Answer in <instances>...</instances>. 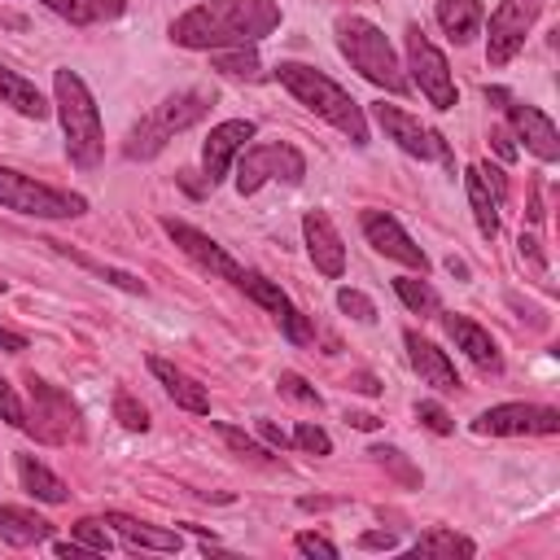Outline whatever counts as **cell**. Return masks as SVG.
Wrapping results in <instances>:
<instances>
[{
	"mask_svg": "<svg viewBox=\"0 0 560 560\" xmlns=\"http://www.w3.org/2000/svg\"><path fill=\"white\" fill-rule=\"evenodd\" d=\"M280 26V4L276 0H206L171 22V39L179 48H249L262 35Z\"/></svg>",
	"mask_w": 560,
	"mask_h": 560,
	"instance_id": "obj_1",
	"label": "cell"
},
{
	"mask_svg": "<svg viewBox=\"0 0 560 560\" xmlns=\"http://www.w3.org/2000/svg\"><path fill=\"white\" fill-rule=\"evenodd\" d=\"M276 79L298 96V105H306L315 118H324L341 136H350V144H368V118H363L359 101L346 88H337L324 70L302 66V61H280L276 66Z\"/></svg>",
	"mask_w": 560,
	"mask_h": 560,
	"instance_id": "obj_2",
	"label": "cell"
},
{
	"mask_svg": "<svg viewBox=\"0 0 560 560\" xmlns=\"http://www.w3.org/2000/svg\"><path fill=\"white\" fill-rule=\"evenodd\" d=\"M52 105H57V118H61V131H66V153L79 171H92L105 153V127H101V109L88 92V83L74 74V70H57L52 74Z\"/></svg>",
	"mask_w": 560,
	"mask_h": 560,
	"instance_id": "obj_3",
	"label": "cell"
},
{
	"mask_svg": "<svg viewBox=\"0 0 560 560\" xmlns=\"http://www.w3.org/2000/svg\"><path fill=\"white\" fill-rule=\"evenodd\" d=\"M337 48L368 83H376L385 92H407V74H402V66H398V57H394V48L376 22L354 18V13L337 18Z\"/></svg>",
	"mask_w": 560,
	"mask_h": 560,
	"instance_id": "obj_4",
	"label": "cell"
},
{
	"mask_svg": "<svg viewBox=\"0 0 560 560\" xmlns=\"http://www.w3.org/2000/svg\"><path fill=\"white\" fill-rule=\"evenodd\" d=\"M210 101H214V92H210V88H184V92L166 96L149 118H140V127H131L127 149H122V153H127V158H153V153H162V149H166V140H171L175 131H188L192 122H201V118H206Z\"/></svg>",
	"mask_w": 560,
	"mask_h": 560,
	"instance_id": "obj_5",
	"label": "cell"
},
{
	"mask_svg": "<svg viewBox=\"0 0 560 560\" xmlns=\"http://www.w3.org/2000/svg\"><path fill=\"white\" fill-rule=\"evenodd\" d=\"M35 442L44 446H66L83 433V420H79V407L66 389L48 385L44 376H26V424H22Z\"/></svg>",
	"mask_w": 560,
	"mask_h": 560,
	"instance_id": "obj_6",
	"label": "cell"
},
{
	"mask_svg": "<svg viewBox=\"0 0 560 560\" xmlns=\"http://www.w3.org/2000/svg\"><path fill=\"white\" fill-rule=\"evenodd\" d=\"M0 206L18 210L26 219H79L88 210V201L79 192L39 184V179H31V175H22L13 166H0Z\"/></svg>",
	"mask_w": 560,
	"mask_h": 560,
	"instance_id": "obj_7",
	"label": "cell"
},
{
	"mask_svg": "<svg viewBox=\"0 0 560 560\" xmlns=\"http://www.w3.org/2000/svg\"><path fill=\"white\" fill-rule=\"evenodd\" d=\"M302 175H306V158L284 140H262V144H249V149L236 153V192L241 197L258 192L271 179L298 184Z\"/></svg>",
	"mask_w": 560,
	"mask_h": 560,
	"instance_id": "obj_8",
	"label": "cell"
},
{
	"mask_svg": "<svg viewBox=\"0 0 560 560\" xmlns=\"http://www.w3.org/2000/svg\"><path fill=\"white\" fill-rule=\"evenodd\" d=\"M407 70H411V79H407V83H416V88L429 96V105H433V109H451V105L459 101V92H455V79H451V66H446L442 48H438L420 26H407Z\"/></svg>",
	"mask_w": 560,
	"mask_h": 560,
	"instance_id": "obj_9",
	"label": "cell"
},
{
	"mask_svg": "<svg viewBox=\"0 0 560 560\" xmlns=\"http://www.w3.org/2000/svg\"><path fill=\"white\" fill-rule=\"evenodd\" d=\"M538 13H542V0H499V9L490 13L486 61L490 66H508L525 48V35L534 31Z\"/></svg>",
	"mask_w": 560,
	"mask_h": 560,
	"instance_id": "obj_10",
	"label": "cell"
},
{
	"mask_svg": "<svg viewBox=\"0 0 560 560\" xmlns=\"http://www.w3.org/2000/svg\"><path fill=\"white\" fill-rule=\"evenodd\" d=\"M372 114H376V122L385 127V136H389L402 153H411V158H420V162H451V149H446L442 131L424 127L416 114H407V109H398V105H385V101H381Z\"/></svg>",
	"mask_w": 560,
	"mask_h": 560,
	"instance_id": "obj_11",
	"label": "cell"
},
{
	"mask_svg": "<svg viewBox=\"0 0 560 560\" xmlns=\"http://www.w3.org/2000/svg\"><path fill=\"white\" fill-rule=\"evenodd\" d=\"M490 101H499L503 105V114H508V122H512V131L525 140V149L538 158V162H556L560 158V131H556V122L538 109V105H525V101H512L503 88H490L486 92Z\"/></svg>",
	"mask_w": 560,
	"mask_h": 560,
	"instance_id": "obj_12",
	"label": "cell"
},
{
	"mask_svg": "<svg viewBox=\"0 0 560 560\" xmlns=\"http://www.w3.org/2000/svg\"><path fill=\"white\" fill-rule=\"evenodd\" d=\"M477 433L490 438H521V433H560V411L538 402H499L472 420Z\"/></svg>",
	"mask_w": 560,
	"mask_h": 560,
	"instance_id": "obj_13",
	"label": "cell"
},
{
	"mask_svg": "<svg viewBox=\"0 0 560 560\" xmlns=\"http://www.w3.org/2000/svg\"><path fill=\"white\" fill-rule=\"evenodd\" d=\"M363 236H368V245L376 249V254H385V258H394V262H402V267H411V271H429V254L407 236V228L389 214V210H363Z\"/></svg>",
	"mask_w": 560,
	"mask_h": 560,
	"instance_id": "obj_14",
	"label": "cell"
},
{
	"mask_svg": "<svg viewBox=\"0 0 560 560\" xmlns=\"http://www.w3.org/2000/svg\"><path fill=\"white\" fill-rule=\"evenodd\" d=\"M241 289H245V293H249V298H254V302H258V306L280 324V332H284L293 346H311V341H315V332H311L306 315L289 302V293H284L276 280H267L262 271H245V276H241Z\"/></svg>",
	"mask_w": 560,
	"mask_h": 560,
	"instance_id": "obj_15",
	"label": "cell"
},
{
	"mask_svg": "<svg viewBox=\"0 0 560 560\" xmlns=\"http://www.w3.org/2000/svg\"><path fill=\"white\" fill-rule=\"evenodd\" d=\"M162 232L197 262V267H206V271H214V276H223V280H232V284H241V276H245V267L214 241V236H206L201 228H192V223H179V219H162Z\"/></svg>",
	"mask_w": 560,
	"mask_h": 560,
	"instance_id": "obj_16",
	"label": "cell"
},
{
	"mask_svg": "<svg viewBox=\"0 0 560 560\" xmlns=\"http://www.w3.org/2000/svg\"><path fill=\"white\" fill-rule=\"evenodd\" d=\"M245 140H254V122L249 118H228V122L210 127V136L201 144V166H206V184L210 188L232 171V162L245 149Z\"/></svg>",
	"mask_w": 560,
	"mask_h": 560,
	"instance_id": "obj_17",
	"label": "cell"
},
{
	"mask_svg": "<svg viewBox=\"0 0 560 560\" xmlns=\"http://www.w3.org/2000/svg\"><path fill=\"white\" fill-rule=\"evenodd\" d=\"M302 236H306V254H311L315 271L328 276V280H337V276L346 271V245H341L332 219H328L324 210H311V214L302 219Z\"/></svg>",
	"mask_w": 560,
	"mask_h": 560,
	"instance_id": "obj_18",
	"label": "cell"
},
{
	"mask_svg": "<svg viewBox=\"0 0 560 560\" xmlns=\"http://www.w3.org/2000/svg\"><path fill=\"white\" fill-rule=\"evenodd\" d=\"M402 346H407V359H411V368L420 372L424 385H433L438 394H455V389H459V372H455V363L446 359V350H438L433 341H424L416 328L402 332Z\"/></svg>",
	"mask_w": 560,
	"mask_h": 560,
	"instance_id": "obj_19",
	"label": "cell"
},
{
	"mask_svg": "<svg viewBox=\"0 0 560 560\" xmlns=\"http://www.w3.org/2000/svg\"><path fill=\"white\" fill-rule=\"evenodd\" d=\"M442 324H446L455 350H464L481 372H503V354H499L494 337H490L477 319H468V315H442Z\"/></svg>",
	"mask_w": 560,
	"mask_h": 560,
	"instance_id": "obj_20",
	"label": "cell"
},
{
	"mask_svg": "<svg viewBox=\"0 0 560 560\" xmlns=\"http://www.w3.org/2000/svg\"><path fill=\"white\" fill-rule=\"evenodd\" d=\"M149 372L158 376V385L166 389V398H171L175 407H184V411H192V416H206V411H210V394H206V385L192 381L188 372H179L175 363H166V359H149Z\"/></svg>",
	"mask_w": 560,
	"mask_h": 560,
	"instance_id": "obj_21",
	"label": "cell"
},
{
	"mask_svg": "<svg viewBox=\"0 0 560 560\" xmlns=\"http://www.w3.org/2000/svg\"><path fill=\"white\" fill-rule=\"evenodd\" d=\"M105 525H109L118 538H127L131 547H144V551H179V547H184V538H179L175 529L149 525V521H140V516H127V512H105Z\"/></svg>",
	"mask_w": 560,
	"mask_h": 560,
	"instance_id": "obj_22",
	"label": "cell"
},
{
	"mask_svg": "<svg viewBox=\"0 0 560 560\" xmlns=\"http://www.w3.org/2000/svg\"><path fill=\"white\" fill-rule=\"evenodd\" d=\"M0 538L13 542V547H35L44 538H52V521L31 512V508H18V503H0Z\"/></svg>",
	"mask_w": 560,
	"mask_h": 560,
	"instance_id": "obj_23",
	"label": "cell"
},
{
	"mask_svg": "<svg viewBox=\"0 0 560 560\" xmlns=\"http://www.w3.org/2000/svg\"><path fill=\"white\" fill-rule=\"evenodd\" d=\"M0 105L18 109L22 118H35V122L52 114V105L44 101V92L31 79H22L18 70H9V66H0Z\"/></svg>",
	"mask_w": 560,
	"mask_h": 560,
	"instance_id": "obj_24",
	"label": "cell"
},
{
	"mask_svg": "<svg viewBox=\"0 0 560 560\" xmlns=\"http://www.w3.org/2000/svg\"><path fill=\"white\" fill-rule=\"evenodd\" d=\"M481 22H486L481 0H438V26L455 44H472L481 35Z\"/></svg>",
	"mask_w": 560,
	"mask_h": 560,
	"instance_id": "obj_25",
	"label": "cell"
},
{
	"mask_svg": "<svg viewBox=\"0 0 560 560\" xmlns=\"http://www.w3.org/2000/svg\"><path fill=\"white\" fill-rule=\"evenodd\" d=\"M464 184H468V206H472L477 232H481L486 241H494V236H499V197L490 192L481 166H468V171H464Z\"/></svg>",
	"mask_w": 560,
	"mask_h": 560,
	"instance_id": "obj_26",
	"label": "cell"
},
{
	"mask_svg": "<svg viewBox=\"0 0 560 560\" xmlns=\"http://www.w3.org/2000/svg\"><path fill=\"white\" fill-rule=\"evenodd\" d=\"M39 4H48L57 18H66L70 26H96V22H114L122 9H127V0H39Z\"/></svg>",
	"mask_w": 560,
	"mask_h": 560,
	"instance_id": "obj_27",
	"label": "cell"
},
{
	"mask_svg": "<svg viewBox=\"0 0 560 560\" xmlns=\"http://www.w3.org/2000/svg\"><path fill=\"white\" fill-rule=\"evenodd\" d=\"M18 477H22L26 494H35L39 503H66V499H70L66 481H61L52 468H44L35 455H18Z\"/></svg>",
	"mask_w": 560,
	"mask_h": 560,
	"instance_id": "obj_28",
	"label": "cell"
},
{
	"mask_svg": "<svg viewBox=\"0 0 560 560\" xmlns=\"http://www.w3.org/2000/svg\"><path fill=\"white\" fill-rule=\"evenodd\" d=\"M48 245H52L57 254H66L70 262H79L83 271H96V276H105L109 284H118V289L144 298V280H140V276H131V271H122V267H105V262H96V258H88V254H79V249H70V245H61V241H48Z\"/></svg>",
	"mask_w": 560,
	"mask_h": 560,
	"instance_id": "obj_29",
	"label": "cell"
},
{
	"mask_svg": "<svg viewBox=\"0 0 560 560\" xmlns=\"http://www.w3.org/2000/svg\"><path fill=\"white\" fill-rule=\"evenodd\" d=\"M411 551L416 556H477V542L464 538V534H455V529H429V534L416 538Z\"/></svg>",
	"mask_w": 560,
	"mask_h": 560,
	"instance_id": "obj_30",
	"label": "cell"
},
{
	"mask_svg": "<svg viewBox=\"0 0 560 560\" xmlns=\"http://www.w3.org/2000/svg\"><path fill=\"white\" fill-rule=\"evenodd\" d=\"M394 293L402 298V306L407 311H416V315H438V289L429 284V280H420V276H394Z\"/></svg>",
	"mask_w": 560,
	"mask_h": 560,
	"instance_id": "obj_31",
	"label": "cell"
},
{
	"mask_svg": "<svg viewBox=\"0 0 560 560\" xmlns=\"http://www.w3.org/2000/svg\"><path fill=\"white\" fill-rule=\"evenodd\" d=\"M214 66L223 74H236V79H258V52L254 48H219Z\"/></svg>",
	"mask_w": 560,
	"mask_h": 560,
	"instance_id": "obj_32",
	"label": "cell"
},
{
	"mask_svg": "<svg viewBox=\"0 0 560 560\" xmlns=\"http://www.w3.org/2000/svg\"><path fill=\"white\" fill-rule=\"evenodd\" d=\"M70 538H79V542H83L88 551H96V556H109V547H114V538H109L105 521H96V516L74 521V525H70Z\"/></svg>",
	"mask_w": 560,
	"mask_h": 560,
	"instance_id": "obj_33",
	"label": "cell"
},
{
	"mask_svg": "<svg viewBox=\"0 0 560 560\" xmlns=\"http://www.w3.org/2000/svg\"><path fill=\"white\" fill-rule=\"evenodd\" d=\"M114 420H118L122 429H131V433H144V429H149V411H144V402H136L127 389L114 394Z\"/></svg>",
	"mask_w": 560,
	"mask_h": 560,
	"instance_id": "obj_34",
	"label": "cell"
},
{
	"mask_svg": "<svg viewBox=\"0 0 560 560\" xmlns=\"http://www.w3.org/2000/svg\"><path fill=\"white\" fill-rule=\"evenodd\" d=\"M219 438L241 455V459H254V464H276V455L267 451V446H258L254 438H245L241 429H232V424H219Z\"/></svg>",
	"mask_w": 560,
	"mask_h": 560,
	"instance_id": "obj_35",
	"label": "cell"
},
{
	"mask_svg": "<svg viewBox=\"0 0 560 560\" xmlns=\"http://www.w3.org/2000/svg\"><path fill=\"white\" fill-rule=\"evenodd\" d=\"M276 385H280V394H284V398H293V402H306V407H315V411L324 407L319 389H315L306 376H298V372H280V381H276Z\"/></svg>",
	"mask_w": 560,
	"mask_h": 560,
	"instance_id": "obj_36",
	"label": "cell"
},
{
	"mask_svg": "<svg viewBox=\"0 0 560 560\" xmlns=\"http://www.w3.org/2000/svg\"><path fill=\"white\" fill-rule=\"evenodd\" d=\"M416 420L429 429V433H438V438H446V433H455V420H451V411L442 407V402H433V398H424V402H416Z\"/></svg>",
	"mask_w": 560,
	"mask_h": 560,
	"instance_id": "obj_37",
	"label": "cell"
},
{
	"mask_svg": "<svg viewBox=\"0 0 560 560\" xmlns=\"http://www.w3.org/2000/svg\"><path fill=\"white\" fill-rule=\"evenodd\" d=\"M337 306H341L350 319H359V324H372V319H376L372 298H368V293H359V289H337Z\"/></svg>",
	"mask_w": 560,
	"mask_h": 560,
	"instance_id": "obj_38",
	"label": "cell"
},
{
	"mask_svg": "<svg viewBox=\"0 0 560 560\" xmlns=\"http://www.w3.org/2000/svg\"><path fill=\"white\" fill-rule=\"evenodd\" d=\"M293 446H302V451H311V455H328V451H332V438H328L319 424H298V429H293Z\"/></svg>",
	"mask_w": 560,
	"mask_h": 560,
	"instance_id": "obj_39",
	"label": "cell"
},
{
	"mask_svg": "<svg viewBox=\"0 0 560 560\" xmlns=\"http://www.w3.org/2000/svg\"><path fill=\"white\" fill-rule=\"evenodd\" d=\"M293 547H298L302 556H324V560H337V542H332V538H324V534H311V529H306V534H298V538H293Z\"/></svg>",
	"mask_w": 560,
	"mask_h": 560,
	"instance_id": "obj_40",
	"label": "cell"
},
{
	"mask_svg": "<svg viewBox=\"0 0 560 560\" xmlns=\"http://www.w3.org/2000/svg\"><path fill=\"white\" fill-rule=\"evenodd\" d=\"M0 416H4L13 429H22V424H26V407L18 402V394H13V385H9L4 376H0Z\"/></svg>",
	"mask_w": 560,
	"mask_h": 560,
	"instance_id": "obj_41",
	"label": "cell"
},
{
	"mask_svg": "<svg viewBox=\"0 0 560 560\" xmlns=\"http://www.w3.org/2000/svg\"><path fill=\"white\" fill-rule=\"evenodd\" d=\"M359 547H363V551H394L398 538L385 534V529H368V534H359Z\"/></svg>",
	"mask_w": 560,
	"mask_h": 560,
	"instance_id": "obj_42",
	"label": "cell"
},
{
	"mask_svg": "<svg viewBox=\"0 0 560 560\" xmlns=\"http://www.w3.org/2000/svg\"><path fill=\"white\" fill-rule=\"evenodd\" d=\"M368 455H372L376 464H389V468H398L402 477H411V481H416V472H411V468H402V459H398V451H394V446H372Z\"/></svg>",
	"mask_w": 560,
	"mask_h": 560,
	"instance_id": "obj_43",
	"label": "cell"
},
{
	"mask_svg": "<svg viewBox=\"0 0 560 560\" xmlns=\"http://www.w3.org/2000/svg\"><path fill=\"white\" fill-rule=\"evenodd\" d=\"M477 166H481V175H486V184H490V192H494V197L503 201V197H508V184H503V171H499V166H490V162H477Z\"/></svg>",
	"mask_w": 560,
	"mask_h": 560,
	"instance_id": "obj_44",
	"label": "cell"
},
{
	"mask_svg": "<svg viewBox=\"0 0 560 560\" xmlns=\"http://www.w3.org/2000/svg\"><path fill=\"white\" fill-rule=\"evenodd\" d=\"M258 433H262V438H267L271 446H280V451H284V446H293V438H289L284 429H276L271 420H258Z\"/></svg>",
	"mask_w": 560,
	"mask_h": 560,
	"instance_id": "obj_45",
	"label": "cell"
},
{
	"mask_svg": "<svg viewBox=\"0 0 560 560\" xmlns=\"http://www.w3.org/2000/svg\"><path fill=\"white\" fill-rule=\"evenodd\" d=\"M521 258H529L538 271H547V262H542V254H538V241H534V236H525V232H521Z\"/></svg>",
	"mask_w": 560,
	"mask_h": 560,
	"instance_id": "obj_46",
	"label": "cell"
},
{
	"mask_svg": "<svg viewBox=\"0 0 560 560\" xmlns=\"http://www.w3.org/2000/svg\"><path fill=\"white\" fill-rule=\"evenodd\" d=\"M0 350H9V354H18V350H26V337H22V332H13V328H4V324H0Z\"/></svg>",
	"mask_w": 560,
	"mask_h": 560,
	"instance_id": "obj_47",
	"label": "cell"
},
{
	"mask_svg": "<svg viewBox=\"0 0 560 560\" xmlns=\"http://www.w3.org/2000/svg\"><path fill=\"white\" fill-rule=\"evenodd\" d=\"M52 551H57V556H61V560H79V556H83V551H88V547H83V542H79V538H70V542H52ZM92 556H96V551H92Z\"/></svg>",
	"mask_w": 560,
	"mask_h": 560,
	"instance_id": "obj_48",
	"label": "cell"
},
{
	"mask_svg": "<svg viewBox=\"0 0 560 560\" xmlns=\"http://www.w3.org/2000/svg\"><path fill=\"white\" fill-rule=\"evenodd\" d=\"M490 140H494V149H499V158H508V162L516 158V149H512V140H508V131H503V127H494V131H490Z\"/></svg>",
	"mask_w": 560,
	"mask_h": 560,
	"instance_id": "obj_49",
	"label": "cell"
},
{
	"mask_svg": "<svg viewBox=\"0 0 560 560\" xmlns=\"http://www.w3.org/2000/svg\"><path fill=\"white\" fill-rule=\"evenodd\" d=\"M346 424H354V429H363V433H368V429H376L381 420H376V416H368V411H346Z\"/></svg>",
	"mask_w": 560,
	"mask_h": 560,
	"instance_id": "obj_50",
	"label": "cell"
},
{
	"mask_svg": "<svg viewBox=\"0 0 560 560\" xmlns=\"http://www.w3.org/2000/svg\"><path fill=\"white\" fill-rule=\"evenodd\" d=\"M354 389H363V394H381V385H376L372 376H354Z\"/></svg>",
	"mask_w": 560,
	"mask_h": 560,
	"instance_id": "obj_51",
	"label": "cell"
},
{
	"mask_svg": "<svg viewBox=\"0 0 560 560\" xmlns=\"http://www.w3.org/2000/svg\"><path fill=\"white\" fill-rule=\"evenodd\" d=\"M0 293H4V280H0Z\"/></svg>",
	"mask_w": 560,
	"mask_h": 560,
	"instance_id": "obj_52",
	"label": "cell"
}]
</instances>
